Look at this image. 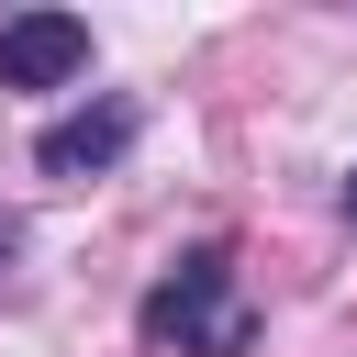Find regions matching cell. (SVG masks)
Wrapping results in <instances>:
<instances>
[{
    "label": "cell",
    "instance_id": "4",
    "mask_svg": "<svg viewBox=\"0 0 357 357\" xmlns=\"http://www.w3.org/2000/svg\"><path fill=\"white\" fill-rule=\"evenodd\" d=\"M346 223H357V167H346Z\"/></svg>",
    "mask_w": 357,
    "mask_h": 357
},
{
    "label": "cell",
    "instance_id": "2",
    "mask_svg": "<svg viewBox=\"0 0 357 357\" xmlns=\"http://www.w3.org/2000/svg\"><path fill=\"white\" fill-rule=\"evenodd\" d=\"M89 78V22L78 11H11L0 22V89H67Z\"/></svg>",
    "mask_w": 357,
    "mask_h": 357
},
{
    "label": "cell",
    "instance_id": "3",
    "mask_svg": "<svg viewBox=\"0 0 357 357\" xmlns=\"http://www.w3.org/2000/svg\"><path fill=\"white\" fill-rule=\"evenodd\" d=\"M134 134H145L134 100H89V112H67V123L33 134V167H45V178H100V167L134 156Z\"/></svg>",
    "mask_w": 357,
    "mask_h": 357
},
{
    "label": "cell",
    "instance_id": "1",
    "mask_svg": "<svg viewBox=\"0 0 357 357\" xmlns=\"http://www.w3.org/2000/svg\"><path fill=\"white\" fill-rule=\"evenodd\" d=\"M134 335L156 357H245L257 346V301L234 290V257L223 245H190L145 301H134Z\"/></svg>",
    "mask_w": 357,
    "mask_h": 357
}]
</instances>
